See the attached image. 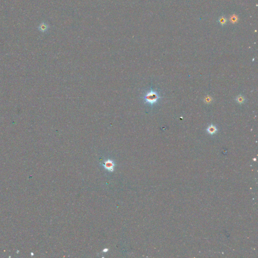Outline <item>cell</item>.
<instances>
[{"instance_id": "5b68a950", "label": "cell", "mask_w": 258, "mask_h": 258, "mask_svg": "<svg viewBox=\"0 0 258 258\" xmlns=\"http://www.w3.org/2000/svg\"><path fill=\"white\" fill-rule=\"evenodd\" d=\"M108 249H104V250H103V252H108Z\"/></svg>"}, {"instance_id": "7a4b0ae2", "label": "cell", "mask_w": 258, "mask_h": 258, "mask_svg": "<svg viewBox=\"0 0 258 258\" xmlns=\"http://www.w3.org/2000/svg\"><path fill=\"white\" fill-rule=\"evenodd\" d=\"M103 166L106 170L110 172H113L114 171L115 164L112 160L108 159L104 162V163H103Z\"/></svg>"}, {"instance_id": "3957f363", "label": "cell", "mask_w": 258, "mask_h": 258, "mask_svg": "<svg viewBox=\"0 0 258 258\" xmlns=\"http://www.w3.org/2000/svg\"><path fill=\"white\" fill-rule=\"evenodd\" d=\"M217 130V128L215 126H213V125H211V126H210L207 129V131L209 134L211 135H213L215 133H216Z\"/></svg>"}, {"instance_id": "277c9868", "label": "cell", "mask_w": 258, "mask_h": 258, "mask_svg": "<svg viewBox=\"0 0 258 258\" xmlns=\"http://www.w3.org/2000/svg\"><path fill=\"white\" fill-rule=\"evenodd\" d=\"M237 100L238 102L239 103V104H241V103L244 102V101L245 100V99H244V97H243V96H238L237 98Z\"/></svg>"}, {"instance_id": "6da1fadb", "label": "cell", "mask_w": 258, "mask_h": 258, "mask_svg": "<svg viewBox=\"0 0 258 258\" xmlns=\"http://www.w3.org/2000/svg\"><path fill=\"white\" fill-rule=\"evenodd\" d=\"M159 99V95L157 92L152 90L148 92L144 96L145 102L150 105L155 104Z\"/></svg>"}]
</instances>
